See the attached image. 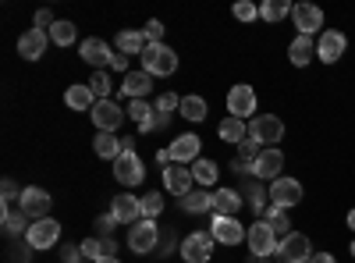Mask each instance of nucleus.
Here are the masks:
<instances>
[{
    "label": "nucleus",
    "mask_w": 355,
    "mask_h": 263,
    "mask_svg": "<svg viewBox=\"0 0 355 263\" xmlns=\"http://www.w3.org/2000/svg\"><path fill=\"white\" fill-rule=\"evenodd\" d=\"M50 40H53L57 46H71V43L78 40V28H75L71 22H53V25H50Z\"/></svg>",
    "instance_id": "33"
},
{
    "label": "nucleus",
    "mask_w": 355,
    "mask_h": 263,
    "mask_svg": "<svg viewBox=\"0 0 355 263\" xmlns=\"http://www.w3.org/2000/svg\"><path fill=\"white\" fill-rule=\"evenodd\" d=\"M25 242L33 246V249H50V246H57V242H61V224H57L53 217L33 221V228H28Z\"/></svg>",
    "instance_id": "13"
},
{
    "label": "nucleus",
    "mask_w": 355,
    "mask_h": 263,
    "mask_svg": "<svg viewBox=\"0 0 355 263\" xmlns=\"http://www.w3.org/2000/svg\"><path fill=\"white\" fill-rule=\"evenodd\" d=\"M210 235H214V242H220V246H242V242L249 239V231H245V224H242L239 217H220V214H214Z\"/></svg>",
    "instance_id": "6"
},
{
    "label": "nucleus",
    "mask_w": 355,
    "mask_h": 263,
    "mask_svg": "<svg viewBox=\"0 0 355 263\" xmlns=\"http://www.w3.org/2000/svg\"><path fill=\"white\" fill-rule=\"evenodd\" d=\"M89 114H93V125L100 132H117V128H121V121L128 118V114L117 107L114 100H96V107L89 110Z\"/></svg>",
    "instance_id": "18"
},
{
    "label": "nucleus",
    "mask_w": 355,
    "mask_h": 263,
    "mask_svg": "<svg viewBox=\"0 0 355 263\" xmlns=\"http://www.w3.org/2000/svg\"><path fill=\"white\" fill-rule=\"evenodd\" d=\"M160 210H164V196H160V192L142 196V221H157Z\"/></svg>",
    "instance_id": "39"
},
{
    "label": "nucleus",
    "mask_w": 355,
    "mask_h": 263,
    "mask_svg": "<svg viewBox=\"0 0 355 263\" xmlns=\"http://www.w3.org/2000/svg\"><path fill=\"white\" fill-rule=\"evenodd\" d=\"M78 253H82L85 263H96V260L103 256V242H100V239H85V242L78 246Z\"/></svg>",
    "instance_id": "40"
},
{
    "label": "nucleus",
    "mask_w": 355,
    "mask_h": 263,
    "mask_svg": "<svg viewBox=\"0 0 355 263\" xmlns=\"http://www.w3.org/2000/svg\"><path fill=\"white\" fill-rule=\"evenodd\" d=\"M114 228H117V221H114L110 214H103V217H96V231H100V235H103V239L110 235V231H114Z\"/></svg>",
    "instance_id": "46"
},
{
    "label": "nucleus",
    "mask_w": 355,
    "mask_h": 263,
    "mask_svg": "<svg viewBox=\"0 0 355 263\" xmlns=\"http://www.w3.org/2000/svg\"><path fill=\"white\" fill-rule=\"evenodd\" d=\"M182 210H185V214H210V210H214V192L192 189V192L182 199Z\"/></svg>",
    "instance_id": "29"
},
{
    "label": "nucleus",
    "mask_w": 355,
    "mask_h": 263,
    "mask_svg": "<svg viewBox=\"0 0 355 263\" xmlns=\"http://www.w3.org/2000/svg\"><path fill=\"white\" fill-rule=\"evenodd\" d=\"M214 256V235L210 231H192L182 239V260L185 263H210Z\"/></svg>",
    "instance_id": "9"
},
{
    "label": "nucleus",
    "mask_w": 355,
    "mask_h": 263,
    "mask_svg": "<svg viewBox=\"0 0 355 263\" xmlns=\"http://www.w3.org/2000/svg\"><path fill=\"white\" fill-rule=\"evenodd\" d=\"M142 33H146V40H150V43H164V22L160 18H150V22L142 25Z\"/></svg>",
    "instance_id": "43"
},
{
    "label": "nucleus",
    "mask_w": 355,
    "mask_h": 263,
    "mask_svg": "<svg viewBox=\"0 0 355 263\" xmlns=\"http://www.w3.org/2000/svg\"><path fill=\"white\" fill-rule=\"evenodd\" d=\"M46 43H50V33H43V28H25L18 36V57L21 61H40L46 53Z\"/></svg>",
    "instance_id": "20"
},
{
    "label": "nucleus",
    "mask_w": 355,
    "mask_h": 263,
    "mask_svg": "<svg viewBox=\"0 0 355 263\" xmlns=\"http://www.w3.org/2000/svg\"><path fill=\"white\" fill-rule=\"evenodd\" d=\"M114 43H117V50H121L125 57H142L146 46H150V40H146L142 28H135V33H132V28H125V33H117Z\"/></svg>",
    "instance_id": "24"
},
{
    "label": "nucleus",
    "mask_w": 355,
    "mask_h": 263,
    "mask_svg": "<svg viewBox=\"0 0 355 263\" xmlns=\"http://www.w3.org/2000/svg\"><path fill=\"white\" fill-rule=\"evenodd\" d=\"M50 207H53V199H50V192H46V189H40V185H28V189H21L18 210H21L25 217L43 221V217H50Z\"/></svg>",
    "instance_id": "5"
},
{
    "label": "nucleus",
    "mask_w": 355,
    "mask_h": 263,
    "mask_svg": "<svg viewBox=\"0 0 355 263\" xmlns=\"http://www.w3.org/2000/svg\"><path fill=\"white\" fill-rule=\"evenodd\" d=\"M242 203H245V196H242L239 189H217V192H214V214H220V217H239Z\"/></svg>",
    "instance_id": "22"
},
{
    "label": "nucleus",
    "mask_w": 355,
    "mask_h": 263,
    "mask_svg": "<svg viewBox=\"0 0 355 263\" xmlns=\"http://www.w3.org/2000/svg\"><path fill=\"white\" fill-rule=\"evenodd\" d=\"M182 118H189L192 125H199V121H206V114H210V107H206V100L202 96H182Z\"/></svg>",
    "instance_id": "31"
},
{
    "label": "nucleus",
    "mask_w": 355,
    "mask_h": 263,
    "mask_svg": "<svg viewBox=\"0 0 355 263\" xmlns=\"http://www.w3.org/2000/svg\"><path fill=\"white\" fill-rule=\"evenodd\" d=\"M291 22H295V28H299V36L323 33V11L316 4H295L291 8Z\"/></svg>",
    "instance_id": "16"
},
{
    "label": "nucleus",
    "mask_w": 355,
    "mask_h": 263,
    "mask_svg": "<svg viewBox=\"0 0 355 263\" xmlns=\"http://www.w3.org/2000/svg\"><path fill=\"white\" fill-rule=\"evenodd\" d=\"M192 167H185V164H167L164 167V189L171 192V196H189L192 192Z\"/></svg>",
    "instance_id": "21"
},
{
    "label": "nucleus",
    "mask_w": 355,
    "mask_h": 263,
    "mask_svg": "<svg viewBox=\"0 0 355 263\" xmlns=\"http://www.w3.org/2000/svg\"><path fill=\"white\" fill-rule=\"evenodd\" d=\"M171 125V114H157V118H153V132L157 128H167Z\"/></svg>",
    "instance_id": "54"
},
{
    "label": "nucleus",
    "mask_w": 355,
    "mask_h": 263,
    "mask_svg": "<svg viewBox=\"0 0 355 263\" xmlns=\"http://www.w3.org/2000/svg\"><path fill=\"white\" fill-rule=\"evenodd\" d=\"M345 50H348L345 33H338V28H323L320 40H316V57H320V61L323 65H334V61H341V57H345Z\"/></svg>",
    "instance_id": "12"
},
{
    "label": "nucleus",
    "mask_w": 355,
    "mask_h": 263,
    "mask_svg": "<svg viewBox=\"0 0 355 263\" xmlns=\"http://www.w3.org/2000/svg\"><path fill=\"white\" fill-rule=\"evenodd\" d=\"M28 260H33V246L25 242V246H21V249L15 253V263H28Z\"/></svg>",
    "instance_id": "49"
},
{
    "label": "nucleus",
    "mask_w": 355,
    "mask_h": 263,
    "mask_svg": "<svg viewBox=\"0 0 355 263\" xmlns=\"http://www.w3.org/2000/svg\"><path fill=\"white\" fill-rule=\"evenodd\" d=\"M28 228H33V224H28V217L18 210V214H4V235L8 239H18V235H28Z\"/></svg>",
    "instance_id": "36"
},
{
    "label": "nucleus",
    "mask_w": 355,
    "mask_h": 263,
    "mask_svg": "<svg viewBox=\"0 0 355 263\" xmlns=\"http://www.w3.org/2000/svg\"><path fill=\"white\" fill-rule=\"evenodd\" d=\"M142 71H150V75H174L178 71V53L164 43H150L142 53Z\"/></svg>",
    "instance_id": "2"
},
{
    "label": "nucleus",
    "mask_w": 355,
    "mask_h": 263,
    "mask_svg": "<svg viewBox=\"0 0 355 263\" xmlns=\"http://www.w3.org/2000/svg\"><path fill=\"white\" fill-rule=\"evenodd\" d=\"M192 178H196L199 185H217V164L206 160V157H199V160L192 164Z\"/></svg>",
    "instance_id": "34"
},
{
    "label": "nucleus",
    "mask_w": 355,
    "mask_h": 263,
    "mask_svg": "<svg viewBox=\"0 0 355 263\" xmlns=\"http://www.w3.org/2000/svg\"><path fill=\"white\" fill-rule=\"evenodd\" d=\"M345 221H348V228H352V231H355V207H352V210H348V217H345Z\"/></svg>",
    "instance_id": "55"
},
{
    "label": "nucleus",
    "mask_w": 355,
    "mask_h": 263,
    "mask_svg": "<svg viewBox=\"0 0 355 263\" xmlns=\"http://www.w3.org/2000/svg\"><path fill=\"white\" fill-rule=\"evenodd\" d=\"M78 53H82V61H85V65H93L96 71H103L107 65H114V57H117V53L107 46V40H100V36H89V40H82Z\"/></svg>",
    "instance_id": "14"
},
{
    "label": "nucleus",
    "mask_w": 355,
    "mask_h": 263,
    "mask_svg": "<svg viewBox=\"0 0 355 263\" xmlns=\"http://www.w3.org/2000/svg\"><path fill=\"white\" fill-rule=\"evenodd\" d=\"M46 25H53V15L50 11H36V28H43V33H46Z\"/></svg>",
    "instance_id": "48"
},
{
    "label": "nucleus",
    "mask_w": 355,
    "mask_h": 263,
    "mask_svg": "<svg viewBox=\"0 0 355 263\" xmlns=\"http://www.w3.org/2000/svg\"><path fill=\"white\" fill-rule=\"evenodd\" d=\"M302 203V182L299 178H288L281 174L277 182H270V207H281V210H291Z\"/></svg>",
    "instance_id": "8"
},
{
    "label": "nucleus",
    "mask_w": 355,
    "mask_h": 263,
    "mask_svg": "<svg viewBox=\"0 0 355 263\" xmlns=\"http://www.w3.org/2000/svg\"><path fill=\"white\" fill-rule=\"evenodd\" d=\"M249 263H266V260L263 256H249Z\"/></svg>",
    "instance_id": "57"
},
{
    "label": "nucleus",
    "mask_w": 355,
    "mask_h": 263,
    "mask_svg": "<svg viewBox=\"0 0 355 263\" xmlns=\"http://www.w3.org/2000/svg\"><path fill=\"white\" fill-rule=\"evenodd\" d=\"M96 263H121V260H117V256H100Z\"/></svg>",
    "instance_id": "56"
},
{
    "label": "nucleus",
    "mask_w": 355,
    "mask_h": 263,
    "mask_svg": "<svg viewBox=\"0 0 355 263\" xmlns=\"http://www.w3.org/2000/svg\"><path fill=\"white\" fill-rule=\"evenodd\" d=\"M249 139L259 142L263 150H277V142L284 139V121L274 118V114H259V118L249 121Z\"/></svg>",
    "instance_id": "1"
},
{
    "label": "nucleus",
    "mask_w": 355,
    "mask_h": 263,
    "mask_svg": "<svg viewBox=\"0 0 355 263\" xmlns=\"http://www.w3.org/2000/svg\"><path fill=\"white\" fill-rule=\"evenodd\" d=\"M0 192H4V214H15V203L21 199L18 185H15L11 178H4V185H0Z\"/></svg>",
    "instance_id": "41"
},
{
    "label": "nucleus",
    "mask_w": 355,
    "mask_h": 263,
    "mask_svg": "<svg viewBox=\"0 0 355 263\" xmlns=\"http://www.w3.org/2000/svg\"><path fill=\"white\" fill-rule=\"evenodd\" d=\"M352 256H355V239H352Z\"/></svg>",
    "instance_id": "58"
},
{
    "label": "nucleus",
    "mask_w": 355,
    "mask_h": 263,
    "mask_svg": "<svg viewBox=\"0 0 355 263\" xmlns=\"http://www.w3.org/2000/svg\"><path fill=\"white\" fill-rule=\"evenodd\" d=\"M217 139L242 146V142L249 139V128H245V121H239V118H224V121L217 125Z\"/></svg>",
    "instance_id": "30"
},
{
    "label": "nucleus",
    "mask_w": 355,
    "mask_h": 263,
    "mask_svg": "<svg viewBox=\"0 0 355 263\" xmlns=\"http://www.w3.org/2000/svg\"><path fill=\"white\" fill-rule=\"evenodd\" d=\"M178 107H182V96H174V93H160L157 96V114H171Z\"/></svg>",
    "instance_id": "44"
},
{
    "label": "nucleus",
    "mask_w": 355,
    "mask_h": 263,
    "mask_svg": "<svg viewBox=\"0 0 355 263\" xmlns=\"http://www.w3.org/2000/svg\"><path fill=\"white\" fill-rule=\"evenodd\" d=\"M89 90L96 93V100H110V90H114V82L107 71H93V78H89Z\"/></svg>",
    "instance_id": "38"
},
{
    "label": "nucleus",
    "mask_w": 355,
    "mask_h": 263,
    "mask_svg": "<svg viewBox=\"0 0 355 263\" xmlns=\"http://www.w3.org/2000/svg\"><path fill=\"white\" fill-rule=\"evenodd\" d=\"M199 150H202V139H199V135H178V139L167 146V157H171V164L192 167V164L199 160Z\"/></svg>",
    "instance_id": "17"
},
{
    "label": "nucleus",
    "mask_w": 355,
    "mask_h": 263,
    "mask_svg": "<svg viewBox=\"0 0 355 263\" xmlns=\"http://www.w3.org/2000/svg\"><path fill=\"white\" fill-rule=\"evenodd\" d=\"M242 196H249V207H252L256 214H266V210H270V189H263V185H245Z\"/></svg>",
    "instance_id": "35"
},
{
    "label": "nucleus",
    "mask_w": 355,
    "mask_h": 263,
    "mask_svg": "<svg viewBox=\"0 0 355 263\" xmlns=\"http://www.w3.org/2000/svg\"><path fill=\"white\" fill-rule=\"evenodd\" d=\"M157 246H160V228H157V221H139V224L128 231V249H132L135 256H150Z\"/></svg>",
    "instance_id": "7"
},
{
    "label": "nucleus",
    "mask_w": 355,
    "mask_h": 263,
    "mask_svg": "<svg viewBox=\"0 0 355 263\" xmlns=\"http://www.w3.org/2000/svg\"><path fill=\"white\" fill-rule=\"evenodd\" d=\"M93 150H96V157H103V160H117L125 153V139H114V132H100L96 139H93Z\"/></svg>",
    "instance_id": "28"
},
{
    "label": "nucleus",
    "mask_w": 355,
    "mask_h": 263,
    "mask_svg": "<svg viewBox=\"0 0 355 263\" xmlns=\"http://www.w3.org/2000/svg\"><path fill=\"white\" fill-rule=\"evenodd\" d=\"M313 53H316L313 36H295V40H291V46H288V61H291L295 68H306V65L313 61Z\"/></svg>",
    "instance_id": "26"
},
{
    "label": "nucleus",
    "mask_w": 355,
    "mask_h": 263,
    "mask_svg": "<svg viewBox=\"0 0 355 263\" xmlns=\"http://www.w3.org/2000/svg\"><path fill=\"white\" fill-rule=\"evenodd\" d=\"M227 114H231V118H239V121H245L249 114H256V90H252L249 82L231 85V93H227Z\"/></svg>",
    "instance_id": "11"
},
{
    "label": "nucleus",
    "mask_w": 355,
    "mask_h": 263,
    "mask_svg": "<svg viewBox=\"0 0 355 263\" xmlns=\"http://www.w3.org/2000/svg\"><path fill=\"white\" fill-rule=\"evenodd\" d=\"M259 153H263V146H259V142H252V139H245V142L239 146V160H245V164H252Z\"/></svg>",
    "instance_id": "45"
},
{
    "label": "nucleus",
    "mask_w": 355,
    "mask_h": 263,
    "mask_svg": "<svg viewBox=\"0 0 355 263\" xmlns=\"http://www.w3.org/2000/svg\"><path fill=\"white\" fill-rule=\"evenodd\" d=\"M291 8L295 4H288V0H263V4H259V18L263 22H281V18L291 15Z\"/></svg>",
    "instance_id": "32"
},
{
    "label": "nucleus",
    "mask_w": 355,
    "mask_h": 263,
    "mask_svg": "<svg viewBox=\"0 0 355 263\" xmlns=\"http://www.w3.org/2000/svg\"><path fill=\"white\" fill-rule=\"evenodd\" d=\"M125 114H128V118H132V121L139 125V132H142V135H150V132H153V118H157V107H150L146 100H132Z\"/></svg>",
    "instance_id": "25"
},
{
    "label": "nucleus",
    "mask_w": 355,
    "mask_h": 263,
    "mask_svg": "<svg viewBox=\"0 0 355 263\" xmlns=\"http://www.w3.org/2000/svg\"><path fill=\"white\" fill-rule=\"evenodd\" d=\"M153 90V75L150 71H128L125 82H121V93L128 100H146V93Z\"/></svg>",
    "instance_id": "23"
},
{
    "label": "nucleus",
    "mask_w": 355,
    "mask_h": 263,
    "mask_svg": "<svg viewBox=\"0 0 355 263\" xmlns=\"http://www.w3.org/2000/svg\"><path fill=\"white\" fill-rule=\"evenodd\" d=\"M266 224H270L277 235L284 239V235H291V221H288V210H281V207H270L266 210Z\"/></svg>",
    "instance_id": "37"
},
{
    "label": "nucleus",
    "mask_w": 355,
    "mask_h": 263,
    "mask_svg": "<svg viewBox=\"0 0 355 263\" xmlns=\"http://www.w3.org/2000/svg\"><path fill=\"white\" fill-rule=\"evenodd\" d=\"M277 263H309L313 260V242L309 235H302V231H291V235H284L277 242Z\"/></svg>",
    "instance_id": "3"
},
{
    "label": "nucleus",
    "mask_w": 355,
    "mask_h": 263,
    "mask_svg": "<svg viewBox=\"0 0 355 263\" xmlns=\"http://www.w3.org/2000/svg\"><path fill=\"white\" fill-rule=\"evenodd\" d=\"M234 18H239V22H256L259 18V8L249 4V0H239V4H234Z\"/></svg>",
    "instance_id": "42"
},
{
    "label": "nucleus",
    "mask_w": 355,
    "mask_h": 263,
    "mask_svg": "<svg viewBox=\"0 0 355 263\" xmlns=\"http://www.w3.org/2000/svg\"><path fill=\"white\" fill-rule=\"evenodd\" d=\"M309 263H338V256H334V253H313Z\"/></svg>",
    "instance_id": "51"
},
{
    "label": "nucleus",
    "mask_w": 355,
    "mask_h": 263,
    "mask_svg": "<svg viewBox=\"0 0 355 263\" xmlns=\"http://www.w3.org/2000/svg\"><path fill=\"white\" fill-rule=\"evenodd\" d=\"M277 231L270 228V224H266V221H256V224H249V253L252 256H274L277 253Z\"/></svg>",
    "instance_id": "10"
},
{
    "label": "nucleus",
    "mask_w": 355,
    "mask_h": 263,
    "mask_svg": "<svg viewBox=\"0 0 355 263\" xmlns=\"http://www.w3.org/2000/svg\"><path fill=\"white\" fill-rule=\"evenodd\" d=\"M110 68H114V71H125V75H128V57H125V53H117Z\"/></svg>",
    "instance_id": "50"
},
{
    "label": "nucleus",
    "mask_w": 355,
    "mask_h": 263,
    "mask_svg": "<svg viewBox=\"0 0 355 263\" xmlns=\"http://www.w3.org/2000/svg\"><path fill=\"white\" fill-rule=\"evenodd\" d=\"M110 217L117 221V224H128V228H135L139 221H142V199H135V196H114L110 199Z\"/></svg>",
    "instance_id": "19"
},
{
    "label": "nucleus",
    "mask_w": 355,
    "mask_h": 263,
    "mask_svg": "<svg viewBox=\"0 0 355 263\" xmlns=\"http://www.w3.org/2000/svg\"><path fill=\"white\" fill-rule=\"evenodd\" d=\"M135 139H125V153L114 160V178L121 182V185H142L146 178V171H142V160L135 157Z\"/></svg>",
    "instance_id": "4"
},
{
    "label": "nucleus",
    "mask_w": 355,
    "mask_h": 263,
    "mask_svg": "<svg viewBox=\"0 0 355 263\" xmlns=\"http://www.w3.org/2000/svg\"><path fill=\"white\" fill-rule=\"evenodd\" d=\"M78 256H82V253H78L75 246H64V249H61V260H64V263H82Z\"/></svg>",
    "instance_id": "47"
},
{
    "label": "nucleus",
    "mask_w": 355,
    "mask_h": 263,
    "mask_svg": "<svg viewBox=\"0 0 355 263\" xmlns=\"http://www.w3.org/2000/svg\"><path fill=\"white\" fill-rule=\"evenodd\" d=\"M281 167H284V153L281 150H263L252 160L249 174H252V178H259V182H277L281 178Z\"/></svg>",
    "instance_id": "15"
},
{
    "label": "nucleus",
    "mask_w": 355,
    "mask_h": 263,
    "mask_svg": "<svg viewBox=\"0 0 355 263\" xmlns=\"http://www.w3.org/2000/svg\"><path fill=\"white\" fill-rule=\"evenodd\" d=\"M100 242H103V256H117V242H114L110 235H107V239H100Z\"/></svg>",
    "instance_id": "53"
},
{
    "label": "nucleus",
    "mask_w": 355,
    "mask_h": 263,
    "mask_svg": "<svg viewBox=\"0 0 355 263\" xmlns=\"http://www.w3.org/2000/svg\"><path fill=\"white\" fill-rule=\"evenodd\" d=\"M82 263H85V260H82Z\"/></svg>",
    "instance_id": "59"
},
{
    "label": "nucleus",
    "mask_w": 355,
    "mask_h": 263,
    "mask_svg": "<svg viewBox=\"0 0 355 263\" xmlns=\"http://www.w3.org/2000/svg\"><path fill=\"white\" fill-rule=\"evenodd\" d=\"M249 167H252V164H245V160H239V157L231 160V171H234V174H249Z\"/></svg>",
    "instance_id": "52"
},
{
    "label": "nucleus",
    "mask_w": 355,
    "mask_h": 263,
    "mask_svg": "<svg viewBox=\"0 0 355 263\" xmlns=\"http://www.w3.org/2000/svg\"><path fill=\"white\" fill-rule=\"evenodd\" d=\"M64 103L71 107V110H93L96 107V93L89 90V82L85 85H68V93H64Z\"/></svg>",
    "instance_id": "27"
}]
</instances>
